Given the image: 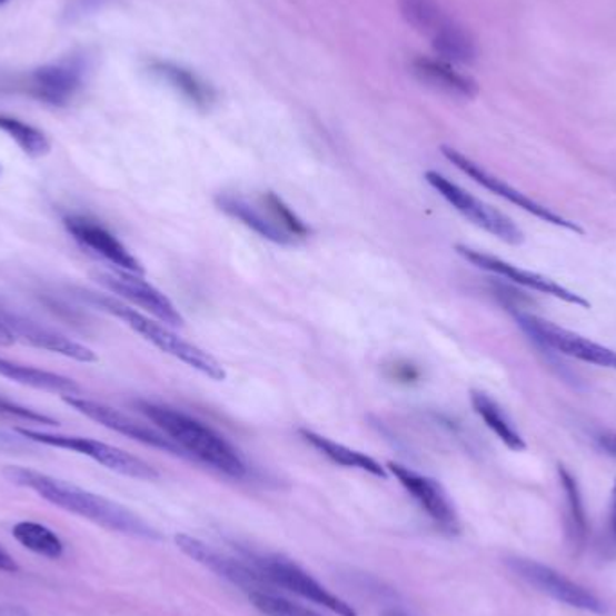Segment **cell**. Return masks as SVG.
Masks as SVG:
<instances>
[{
  "instance_id": "cell-29",
  "label": "cell",
  "mask_w": 616,
  "mask_h": 616,
  "mask_svg": "<svg viewBox=\"0 0 616 616\" xmlns=\"http://www.w3.org/2000/svg\"><path fill=\"white\" fill-rule=\"evenodd\" d=\"M249 600H251L252 606L260 609L267 616H321L319 613L301 606V604H296L289 600V598L281 597L278 593H249Z\"/></svg>"
},
{
  "instance_id": "cell-13",
  "label": "cell",
  "mask_w": 616,
  "mask_h": 616,
  "mask_svg": "<svg viewBox=\"0 0 616 616\" xmlns=\"http://www.w3.org/2000/svg\"><path fill=\"white\" fill-rule=\"evenodd\" d=\"M441 153L446 157L447 161L453 162L458 170L464 171L465 176H469L470 179L478 182L479 186H484L485 190L493 191L494 195H498L501 199L508 200L510 205L521 208L523 211L534 215L543 222L552 223L555 228L568 229V231L578 232L583 235L584 229L578 223L572 222V220L560 217L559 213H555L550 208L539 205L536 200L530 199L528 195L521 193L513 186L507 185L505 180L499 177L493 176L490 171L485 170L484 167H479L478 162L473 161L469 157L458 152L456 148L441 147Z\"/></svg>"
},
{
  "instance_id": "cell-7",
  "label": "cell",
  "mask_w": 616,
  "mask_h": 616,
  "mask_svg": "<svg viewBox=\"0 0 616 616\" xmlns=\"http://www.w3.org/2000/svg\"><path fill=\"white\" fill-rule=\"evenodd\" d=\"M251 563L275 588L287 589L308 603L327 607L328 612L339 616H357L356 609L347 600L334 595L325 588L312 575L305 572L295 560L285 559L280 555H252Z\"/></svg>"
},
{
  "instance_id": "cell-11",
  "label": "cell",
  "mask_w": 616,
  "mask_h": 616,
  "mask_svg": "<svg viewBox=\"0 0 616 616\" xmlns=\"http://www.w3.org/2000/svg\"><path fill=\"white\" fill-rule=\"evenodd\" d=\"M62 398L63 403L71 406L74 411L80 413L89 420H95L100 426L107 427L110 431L123 435V437L145 444V446L153 447V449L165 450L170 455L186 458L185 453L180 450L176 441L168 438L156 426H147V424L139 423L136 418L129 417V415H125L118 409L110 408L107 404L96 403V400L80 397V395H66Z\"/></svg>"
},
{
  "instance_id": "cell-19",
  "label": "cell",
  "mask_w": 616,
  "mask_h": 616,
  "mask_svg": "<svg viewBox=\"0 0 616 616\" xmlns=\"http://www.w3.org/2000/svg\"><path fill=\"white\" fill-rule=\"evenodd\" d=\"M411 72L424 86L438 90L441 95L470 100L478 95V83L464 72L456 71L453 63L440 58H413Z\"/></svg>"
},
{
  "instance_id": "cell-31",
  "label": "cell",
  "mask_w": 616,
  "mask_h": 616,
  "mask_svg": "<svg viewBox=\"0 0 616 616\" xmlns=\"http://www.w3.org/2000/svg\"><path fill=\"white\" fill-rule=\"evenodd\" d=\"M112 0H72L69 8L66 11L67 20H78L86 14L95 13V11L101 10L103 6L109 4Z\"/></svg>"
},
{
  "instance_id": "cell-9",
  "label": "cell",
  "mask_w": 616,
  "mask_h": 616,
  "mask_svg": "<svg viewBox=\"0 0 616 616\" xmlns=\"http://www.w3.org/2000/svg\"><path fill=\"white\" fill-rule=\"evenodd\" d=\"M426 180L433 190L440 193L461 217L484 231L490 232L493 237L499 238L501 242L519 246L525 240V235L513 219H508L507 215H503L499 209L485 205L484 200L464 190L446 176L431 170L427 171Z\"/></svg>"
},
{
  "instance_id": "cell-15",
  "label": "cell",
  "mask_w": 616,
  "mask_h": 616,
  "mask_svg": "<svg viewBox=\"0 0 616 616\" xmlns=\"http://www.w3.org/2000/svg\"><path fill=\"white\" fill-rule=\"evenodd\" d=\"M388 470L441 530L447 534L460 531V517L456 513L455 503L440 481L395 461H389Z\"/></svg>"
},
{
  "instance_id": "cell-20",
  "label": "cell",
  "mask_w": 616,
  "mask_h": 616,
  "mask_svg": "<svg viewBox=\"0 0 616 616\" xmlns=\"http://www.w3.org/2000/svg\"><path fill=\"white\" fill-rule=\"evenodd\" d=\"M148 69H150L153 77L168 83L185 100L190 101L191 105L199 107V109H209L213 105L215 98H217L213 87L209 86L208 81L202 80L199 74H195L190 69H186V67L167 62V60H153L148 66Z\"/></svg>"
},
{
  "instance_id": "cell-23",
  "label": "cell",
  "mask_w": 616,
  "mask_h": 616,
  "mask_svg": "<svg viewBox=\"0 0 616 616\" xmlns=\"http://www.w3.org/2000/svg\"><path fill=\"white\" fill-rule=\"evenodd\" d=\"M299 435L307 441L308 446L314 447L322 456H327L332 464L341 465L347 469H359L362 473H368V475L377 476V478H388L385 467L371 456L360 453V450L337 444V441L310 431V429H299Z\"/></svg>"
},
{
  "instance_id": "cell-8",
  "label": "cell",
  "mask_w": 616,
  "mask_h": 616,
  "mask_svg": "<svg viewBox=\"0 0 616 616\" xmlns=\"http://www.w3.org/2000/svg\"><path fill=\"white\" fill-rule=\"evenodd\" d=\"M514 318L523 332L540 347L550 348L563 356L574 357L588 365L616 371V351L612 348L589 341L586 337L566 330L548 319L537 318L534 314L514 312Z\"/></svg>"
},
{
  "instance_id": "cell-27",
  "label": "cell",
  "mask_w": 616,
  "mask_h": 616,
  "mask_svg": "<svg viewBox=\"0 0 616 616\" xmlns=\"http://www.w3.org/2000/svg\"><path fill=\"white\" fill-rule=\"evenodd\" d=\"M0 130L8 133L17 142L26 156L39 159V157H46L51 152V141H49L48 136L33 125L24 123V121L11 118V116L0 115Z\"/></svg>"
},
{
  "instance_id": "cell-18",
  "label": "cell",
  "mask_w": 616,
  "mask_h": 616,
  "mask_svg": "<svg viewBox=\"0 0 616 616\" xmlns=\"http://www.w3.org/2000/svg\"><path fill=\"white\" fill-rule=\"evenodd\" d=\"M0 318L10 328L14 341L24 342L29 347L51 351V354H58V356L78 360V362H96L98 360L95 351L89 347L74 341L66 334L58 332L54 328L40 325L33 319L22 318L19 314L6 312V310H0Z\"/></svg>"
},
{
  "instance_id": "cell-26",
  "label": "cell",
  "mask_w": 616,
  "mask_h": 616,
  "mask_svg": "<svg viewBox=\"0 0 616 616\" xmlns=\"http://www.w3.org/2000/svg\"><path fill=\"white\" fill-rule=\"evenodd\" d=\"M11 534L29 552L42 555L46 559L57 560L63 555L62 540L46 525L34 521H20L14 525Z\"/></svg>"
},
{
  "instance_id": "cell-1",
  "label": "cell",
  "mask_w": 616,
  "mask_h": 616,
  "mask_svg": "<svg viewBox=\"0 0 616 616\" xmlns=\"http://www.w3.org/2000/svg\"><path fill=\"white\" fill-rule=\"evenodd\" d=\"M10 484L17 487L29 488L39 494L40 498L51 503L54 507L62 508L67 513L89 519V521L119 531L125 536L138 537V539L161 540L162 536L152 525H148L142 517L133 514L129 508L103 498L98 494L89 493L86 488L69 484L63 479L52 478L39 470L26 469L19 465H8L2 469Z\"/></svg>"
},
{
  "instance_id": "cell-36",
  "label": "cell",
  "mask_w": 616,
  "mask_h": 616,
  "mask_svg": "<svg viewBox=\"0 0 616 616\" xmlns=\"http://www.w3.org/2000/svg\"><path fill=\"white\" fill-rule=\"evenodd\" d=\"M13 342H17L14 341L13 334H11L8 325H6V322L2 321V318H0V347H10Z\"/></svg>"
},
{
  "instance_id": "cell-22",
  "label": "cell",
  "mask_w": 616,
  "mask_h": 616,
  "mask_svg": "<svg viewBox=\"0 0 616 616\" xmlns=\"http://www.w3.org/2000/svg\"><path fill=\"white\" fill-rule=\"evenodd\" d=\"M0 375L6 379L13 380L17 385L40 389V391H48V394L62 395V397L80 395L81 391L77 380L69 379L66 375L40 370L34 366L19 365V362L4 359V357H0Z\"/></svg>"
},
{
  "instance_id": "cell-2",
  "label": "cell",
  "mask_w": 616,
  "mask_h": 616,
  "mask_svg": "<svg viewBox=\"0 0 616 616\" xmlns=\"http://www.w3.org/2000/svg\"><path fill=\"white\" fill-rule=\"evenodd\" d=\"M138 408L157 429H161L168 438L176 441L186 458L208 465L231 478H246L247 464L244 456L220 433L215 431L213 427L165 404L139 400Z\"/></svg>"
},
{
  "instance_id": "cell-24",
  "label": "cell",
  "mask_w": 616,
  "mask_h": 616,
  "mask_svg": "<svg viewBox=\"0 0 616 616\" xmlns=\"http://www.w3.org/2000/svg\"><path fill=\"white\" fill-rule=\"evenodd\" d=\"M431 48L440 60L449 63H473L478 57V48L467 29L447 19L435 33L429 37Z\"/></svg>"
},
{
  "instance_id": "cell-34",
  "label": "cell",
  "mask_w": 616,
  "mask_h": 616,
  "mask_svg": "<svg viewBox=\"0 0 616 616\" xmlns=\"http://www.w3.org/2000/svg\"><path fill=\"white\" fill-rule=\"evenodd\" d=\"M597 441L606 455L616 458V433H603L598 435Z\"/></svg>"
},
{
  "instance_id": "cell-39",
  "label": "cell",
  "mask_w": 616,
  "mask_h": 616,
  "mask_svg": "<svg viewBox=\"0 0 616 616\" xmlns=\"http://www.w3.org/2000/svg\"><path fill=\"white\" fill-rule=\"evenodd\" d=\"M4 2H8V0H0V4H4Z\"/></svg>"
},
{
  "instance_id": "cell-25",
  "label": "cell",
  "mask_w": 616,
  "mask_h": 616,
  "mask_svg": "<svg viewBox=\"0 0 616 616\" xmlns=\"http://www.w3.org/2000/svg\"><path fill=\"white\" fill-rule=\"evenodd\" d=\"M470 404L473 408L478 413V417L484 420L485 426L499 438L510 450L521 453L527 449V441L521 437V433L517 431L513 420L508 418L507 413L503 411L493 397H488L484 391H470Z\"/></svg>"
},
{
  "instance_id": "cell-14",
  "label": "cell",
  "mask_w": 616,
  "mask_h": 616,
  "mask_svg": "<svg viewBox=\"0 0 616 616\" xmlns=\"http://www.w3.org/2000/svg\"><path fill=\"white\" fill-rule=\"evenodd\" d=\"M177 546L182 554L188 555L190 559L197 560L199 565L208 568L209 572L226 578L228 583L235 584L238 588L247 593L272 592L275 586L267 580L264 575L255 568V565H247L246 560L235 559L231 555L217 550L211 545H206L205 540L188 534L176 536Z\"/></svg>"
},
{
  "instance_id": "cell-32",
  "label": "cell",
  "mask_w": 616,
  "mask_h": 616,
  "mask_svg": "<svg viewBox=\"0 0 616 616\" xmlns=\"http://www.w3.org/2000/svg\"><path fill=\"white\" fill-rule=\"evenodd\" d=\"M607 543L616 552V479L613 485L612 499H609V513H607L606 527Z\"/></svg>"
},
{
  "instance_id": "cell-21",
  "label": "cell",
  "mask_w": 616,
  "mask_h": 616,
  "mask_svg": "<svg viewBox=\"0 0 616 616\" xmlns=\"http://www.w3.org/2000/svg\"><path fill=\"white\" fill-rule=\"evenodd\" d=\"M557 475H559L560 487L565 493L566 501V537H568V545L574 554H580L586 548L588 543V514H586V507H584L583 493L578 487L577 478H575L565 465L557 467Z\"/></svg>"
},
{
  "instance_id": "cell-35",
  "label": "cell",
  "mask_w": 616,
  "mask_h": 616,
  "mask_svg": "<svg viewBox=\"0 0 616 616\" xmlns=\"http://www.w3.org/2000/svg\"><path fill=\"white\" fill-rule=\"evenodd\" d=\"M19 569V565L14 563L13 557H11L8 552L0 548V572H6V574H17Z\"/></svg>"
},
{
  "instance_id": "cell-17",
  "label": "cell",
  "mask_w": 616,
  "mask_h": 616,
  "mask_svg": "<svg viewBox=\"0 0 616 616\" xmlns=\"http://www.w3.org/2000/svg\"><path fill=\"white\" fill-rule=\"evenodd\" d=\"M63 226L86 251L107 261L115 269L127 270L133 275L145 272L138 258L133 257L132 252L119 242L115 232H110L98 220L89 219L83 215H69L63 219Z\"/></svg>"
},
{
  "instance_id": "cell-30",
  "label": "cell",
  "mask_w": 616,
  "mask_h": 616,
  "mask_svg": "<svg viewBox=\"0 0 616 616\" xmlns=\"http://www.w3.org/2000/svg\"><path fill=\"white\" fill-rule=\"evenodd\" d=\"M0 417L17 418V420H24L28 424H40V426H60L54 418L34 411V409L26 408V406H20V404L11 403L4 397H0Z\"/></svg>"
},
{
  "instance_id": "cell-12",
  "label": "cell",
  "mask_w": 616,
  "mask_h": 616,
  "mask_svg": "<svg viewBox=\"0 0 616 616\" xmlns=\"http://www.w3.org/2000/svg\"><path fill=\"white\" fill-rule=\"evenodd\" d=\"M92 278L103 289L142 308L145 312L165 322L168 327H182L185 319L180 316L176 305L171 304L170 298L162 295L161 290L156 289L152 284L142 280L141 275H133V272L121 269L96 270L92 272Z\"/></svg>"
},
{
  "instance_id": "cell-37",
  "label": "cell",
  "mask_w": 616,
  "mask_h": 616,
  "mask_svg": "<svg viewBox=\"0 0 616 616\" xmlns=\"http://www.w3.org/2000/svg\"><path fill=\"white\" fill-rule=\"evenodd\" d=\"M0 616H29L24 609L14 606H0Z\"/></svg>"
},
{
  "instance_id": "cell-33",
  "label": "cell",
  "mask_w": 616,
  "mask_h": 616,
  "mask_svg": "<svg viewBox=\"0 0 616 616\" xmlns=\"http://www.w3.org/2000/svg\"><path fill=\"white\" fill-rule=\"evenodd\" d=\"M28 449V440L26 438L14 437L13 433L4 431L0 429V450H11V453H17V450Z\"/></svg>"
},
{
  "instance_id": "cell-28",
  "label": "cell",
  "mask_w": 616,
  "mask_h": 616,
  "mask_svg": "<svg viewBox=\"0 0 616 616\" xmlns=\"http://www.w3.org/2000/svg\"><path fill=\"white\" fill-rule=\"evenodd\" d=\"M398 10L413 29L426 37H431L449 19L437 0H398Z\"/></svg>"
},
{
  "instance_id": "cell-6",
  "label": "cell",
  "mask_w": 616,
  "mask_h": 616,
  "mask_svg": "<svg viewBox=\"0 0 616 616\" xmlns=\"http://www.w3.org/2000/svg\"><path fill=\"white\" fill-rule=\"evenodd\" d=\"M507 566L516 577L521 578L530 588L543 593L546 597L554 598L555 603L565 604L578 612L592 613V615H607V604L597 593L586 588L583 584L575 583L572 578L560 574L552 566L543 565L539 560L525 559V557H510Z\"/></svg>"
},
{
  "instance_id": "cell-16",
  "label": "cell",
  "mask_w": 616,
  "mask_h": 616,
  "mask_svg": "<svg viewBox=\"0 0 616 616\" xmlns=\"http://www.w3.org/2000/svg\"><path fill=\"white\" fill-rule=\"evenodd\" d=\"M456 251L465 260L478 267V269L487 270L490 275L499 276L505 280L513 281V284L521 285L525 289L534 290L539 295L552 296V298L560 299L565 304L575 305V307L589 308V301L583 296L577 295L574 290L566 289L565 285L557 284L546 276L539 275V272H531V270L521 269V267L508 264V261L501 260V258L493 257L487 252L476 251L473 247L456 246Z\"/></svg>"
},
{
  "instance_id": "cell-38",
  "label": "cell",
  "mask_w": 616,
  "mask_h": 616,
  "mask_svg": "<svg viewBox=\"0 0 616 616\" xmlns=\"http://www.w3.org/2000/svg\"><path fill=\"white\" fill-rule=\"evenodd\" d=\"M382 616H409L408 613L400 612V609H386Z\"/></svg>"
},
{
  "instance_id": "cell-3",
  "label": "cell",
  "mask_w": 616,
  "mask_h": 616,
  "mask_svg": "<svg viewBox=\"0 0 616 616\" xmlns=\"http://www.w3.org/2000/svg\"><path fill=\"white\" fill-rule=\"evenodd\" d=\"M90 299L95 305L112 314L115 318L121 319L127 327L132 328L133 332L152 342L153 347L165 351L168 356L176 357L180 362L190 366L193 370L200 371L209 379L223 380L226 379V370L220 365L219 360L215 359L211 354L197 347L193 342L186 341L182 337L177 336L168 325L159 321V319L148 318L145 314L138 312L136 308L119 301V299L110 298L105 295H92Z\"/></svg>"
},
{
  "instance_id": "cell-10",
  "label": "cell",
  "mask_w": 616,
  "mask_h": 616,
  "mask_svg": "<svg viewBox=\"0 0 616 616\" xmlns=\"http://www.w3.org/2000/svg\"><path fill=\"white\" fill-rule=\"evenodd\" d=\"M87 74H89V58L81 52H72L69 57L46 63L29 72L22 81V87L29 96H33L42 103L67 107L86 86Z\"/></svg>"
},
{
  "instance_id": "cell-5",
  "label": "cell",
  "mask_w": 616,
  "mask_h": 616,
  "mask_svg": "<svg viewBox=\"0 0 616 616\" xmlns=\"http://www.w3.org/2000/svg\"><path fill=\"white\" fill-rule=\"evenodd\" d=\"M17 435L33 444L57 447V449L72 450L77 455L87 456L90 460L98 461L107 469L115 470L118 475L129 476L142 481H153L159 478V473L152 465L141 460L138 456L130 455L127 450L109 446L105 441L87 437H69V435H54V433L34 431L28 427H17Z\"/></svg>"
},
{
  "instance_id": "cell-4",
  "label": "cell",
  "mask_w": 616,
  "mask_h": 616,
  "mask_svg": "<svg viewBox=\"0 0 616 616\" xmlns=\"http://www.w3.org/2000/svg\"><path fill=\"white\" fill-rule=\"evenodd\" d=\"M217 206L270 242L296 246L308 237L307 223L278 195L249 199L246 195L223 193L217 197Z\"/></svg>"
}]
</instances>
